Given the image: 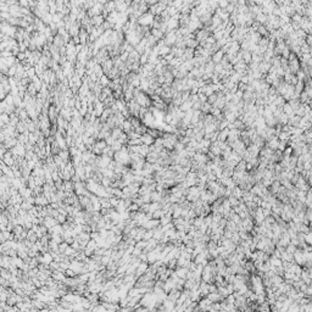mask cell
I'll return each instance as SVG.
<instances>
[{
  "label": "cell",
  "mask_w": 312,
  "mask_h": 312,
  "mask_svg": "<svg viewBox=\"0 0 312 312\" xmlns=\"http://www.w3.org/2000/svg\"><path fill=\"white\" fill-rule=\"evenodd\" d=\"M154 21H155V16L149 11L138 18V25H140L143 27H150V26H153Z\"/></svg>",
  "instance_id": "2"
},
{
  "label": "cell",
  "mask_w": 312,
  "mask_h": 312,
  "mask_svg": "<svg viewBox=\"0 0 312 312\" xmlns=\"http://www.w3.org/2000/svg\"><path fill=\"white\" fill-rule=\"evenodd\" d=\"M270 68H271V64H270V62L262 61V62L258 65V71H260L261 73H268V72H270Z\"/></svg>",
  "instance_id": "11"
},
{
  "label": "cell",
  "mask_w": 312,
  "mask_h": 312,
  "mask_svg": "<svg viewBox=\"0 0 312 312\" xmlns=\"http://www.w3.org/2000/svg\"><path fill=\"white\" fill-rule=\"evenodd\" d=\"M53 44L56 47V48H62V47H65V45H67V44L65 43V39L60 35V34H57V35H55L54 37V41H53Z\"/></svg>",
  "instance_id": "7"
},
{
  "label": "cell",
  "mask_w": 312,
  "mask_h": 312,
  "mask_svg": "<svg viewBox=\"0 0 312 312\" xmlns=\"http://www.w3.org/2000/svg\"><path fill=\"white\" fill-rule=\"evenodd\" d=\"M105 21H106V20H105V17H104L103 15H98V16H94V17L92 18V25H93L94 27H101Z\"/></svg>",
  "instance_id": "5"
},
{
  "label": "cell",
  "mask_w": 312,
  "mask_h": 312,
  "mask_svg": "<svg viewBox=\"0 0 312 312\" xmlns=\"http://www.w3.org/2000/svg\"><path fill=\"white\" fill-rule=\"evenodd\" d=\"M243 61L245 64H250L252 61V54L250 51H243Z\"/></svg>",
  "instance_id": "15"
},
{
  "label": "cell",
  "mask_w": 312,
  "mask_h": 312,
  "mask_svg": "<svg viewBox=\"0 0 312 312\" xmlns=\"http://www.w3.org/2000/svg\"><path fill=\"white\" fill-rule=\"evenodd\" d=\"M123 130H122V128H118V127H116V128H113L112 129V132H111V137L115 139V140H118L120 138H121V136L123 134Z\"/></svg>",
  "instance_id": "12"
},
{
  "label": "cell",
  "mask_w": 312,
  "mask_h": 312,
  "mask_svg": "<svg viewBox=\"0 0 312 312\" xmlns=\"http://www.w3.org/2000/svg\"><path fill=\"white\" fill-rule=\"evenodd\" d=\"M140 139H142V143H143L144 145H148V146H151V145L155 143V139H154L150 134H148V133L143 134V136L140 137Z\"/></svg>",
  "instance_id": "6"
},
{
  "label": "cell",
  "mask_w": 312,
  "mask_h": 312,
  "mask_svg": "<svg viewBox=\"0 0 312 312\" xmlns=\"http://www.w3.org/2000/svg\"><path fill=\"white\" fill-rule=\"evenodd\" d=\"M129 121H130V123H132L133 128H134V130H136L138 127H140V126H142V122H140V118H139V117H130V118H129Z\"/></svg>",
  "instance_id": "13"
},
{
  "label": "cell",
  "mask_w": 312,
  "mask_h": 312,
  "mask_svg": "<svg viewBox=\"0 0 312 312\" xmlns=\"http://www.w3.org/2000/svg\"><path fill=\"white\" fill-rule=\"evenodd\" d=\"M223 59H225V53L222 51L221 49H219L218 51H216V53L212 55V61H213V64H215V65L221 64Z\"/></svg>",
  "instance_id": "4"
},
{
  "label": "cell",
  "mask_w": 312,
  "mask_h": 312,
  "mask_svg": "<svg viewBox=\"0 0 312 312\" xmlns=\"http://www.w3.org/2000/svg\"><path fill=\"white\" fill-rule=\"evenodd\" d=\"M140 65L142 66H144V65H146L148 62H149V55H146V54H143V55H140Z\"/></svg>",
  "instance_id": "17"
},
{
  "label": "cell",
  "mask_w": 312,
  "mask_h": 312,
  "mask_svg": "<svg viewBox=\"0 0 312 312\" xmlns=\"http://www.w3.org/2000/svg\"><path fill=\"white\" fill-rule=\"evenodd\" d=\"M278 145H279V138H277V137H273L272 139H270L268 144H267V146H268L271 150H273V151L278 150Z\"/></svg>",
  "instance_id": "9"
},
{
  "label": "cell",
  "mask_w": 312,
  "mask_h": 312,
  "mask_svg": "<svg viewBox=\"0 0 312 312\" xmlns=\"http://www.w3.org/2000/svg\"><path fill=\"white\" fill-rule=\"evenodd\" d=\"M59 156L64 160V162H68V160H70V157H71L70 150H61L60 154H59Z\"/></svg>",
  "instance_id": "14"
},
{
  "label": "cell",
  "mask_w": 312,
  "mask_h": 312,
  "mask_svg": "<svg viewBox=\"0 0 312 312\" xmlns=\"http://www.w3.org/2000/svg\"><path fill=\"white\" fill-rule=\"evenodd\" d=\"M150 33H151V35L159 41V40H162L163 38H165V33L161 31V29H157V28H151V31H150Z\"/></svg>",
  "instance_id": "8"
},
{
  "label": "cell",
  "mask_w": 312,
  "mask_h": 312,
  "mask_svg": "<svg viewBox=\"0 0 312 312\" xmlns=\"http://www.w3.org/2000/svg\"><path fill=\"white\" fill-rule=\"evenodd\" d=\"M228 134H229V129L226 128L223 130H218V142H226L228 139Z\"/></svg>",
  "instance_id": "10"
},
{
  "label": "cell",
  "mask_w": 312,
  "mask_h": 312,
  "mask_svg": "<svg viewBox=\"0 0 312 312\" xmlns=\"http://www.w3.org/2000/svg\"><path fill=\"white\" fill-rule=\"evenodd\" d=\"M53 178H54V181H57L59 176H57V173H56V172H54V173H53Z\"/></svg>",
  "instance_id": "18"
},
{
  "label": "cell",
  "mask_w": 312,
  "mask_h": 312,
  "mask_svg": "<svg viewBox=\"0 0 312 312\" xmlns=\"http://www.w3.org/2000/svg\"><path fill=\"white\" fill-rule=\"evenodd\" d=\"M99 82H100V84H101L104 88H106V87H109V85H110V83H111V79H110V78H109L106 74H104V76L100 78V80H99Z\"/></svg>",
  "instance_id": "16"
},
{
  "label": "cell",
  "mask_w": 312,
  "mask_h": 312,
  "mask_svg": "<svg viewBox=\"0 0 312 312\" xmlns=\"http://www.w3.org/2000/svg\"><path fill=\"white\" fill-rule=\"evenodd\" d=\"M115 161L116 162H118V163H121V165H127V163H129V162H132V160H130V154H129V151H128V148H127V145L126 146H123V149L121 150V151H117V153H115Z\"/></svg>",
  "instance_id": "1"
},
{
  "label": "cell",
  "mask_w": 312,
  "mask_h": 312,
  "mask_svg": "<svg viewBox=\"0 0 312 312\" xmlns=\"http://www.w3.org/2000/svg\"><path fill=\"white\" fill-rule=\"evenodd\" d=\"M163 41L167 47H172V45H176V41H177V33L176 31L173 32H169V33H166L165 38H163Z\"/></svg>",
  "instance_id": "3"
}]
</instances>
